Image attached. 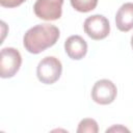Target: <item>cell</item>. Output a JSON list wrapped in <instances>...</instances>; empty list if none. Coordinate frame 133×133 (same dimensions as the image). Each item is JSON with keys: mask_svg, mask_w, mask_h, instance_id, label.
Instances as JSON below:
<instances>
[{"mask_svg": "<svg viewBox=\"0 0 133 133\" xmlns=\"http://www.w3.org/2000/svg\"><path fill=\"white\" fill-rule=\"evenodd\" d=\"M73 8L80 12L94 10L98 5V0H70Z\"/></svg>", "mask_w": 133, "mask_h": 133, "instance_id": "9c48e42d", "label": "cell"}, {"mask_svg": "<svg viewBox=\"0 0 133 133\" xmlns=\"http://www.w3.org/2000/svg\"><path fill=\"white\" fill-rule=\"evenodd\" d=\"M117 95L115 84L108 79L98 80L91 88V99L100 105L111 104Z\"/></svg>", "mask_w": 133, "mask_h": 133, "instance_id": "5b68a950", "label": "cell"}, {"mask_svg": "<svg viewBox=\"0 0 133 133\" xmlns=\"http://www.w3.org/2000/svg\"><path fill=\"white\" fill-rule=\"evenodd\" d=\"M62 64L60 60L54 56L44 57L36 66L37 79L44 84H53L61 76Z\"/></svg>", "mask_w": 133, "mask_h": 133, "instance_id": "7a4b0ae2", "label": "cell"}, {"mask_svg": "<svg viewBox=\"0 0 133 133\" xmlns=\"http://www.w3.org/2000/svg\"><path fill=\"white\" fill-rule=\"evenodd\" d=\"M22 56L20 52L12 48H3L0 53V76L1 78H11L20 70Z\"/></svg>", "mask_w": 133, "mask_h": 133, "instance_id": "3957f363", "label": "cell"}, {"mask_svg": "<svg viewBox=\"0 0 133 133\" xmlns=\"http://www.w3.org/2000/svg\"><path fill=\"white\" fill-rule=\"evenodd\" d=\"M27 0H0V4L3 7L7 8H14L17 6H20L22 3H24Z\"/></svg>", "mask_w": 133, "mask_h": 133, "instance_id": "8fae6325", "label": "cell"}, {"mask_svg": "<svg viewBox=\"0 0 133 133\" xmlns=\"http://www.w3.org/2000/svg\"><path fill=\"white\" fill-rule=\"evenodd\" d=\"M99 131L98 123L94 118H83L78 125V133H97Z\"/></svg>", "mask_w": 133, "mask_h": 133, "instance_id": "30bf717a", "label": "cell"}, {"mask_svg": "<svg viewBox=\"0 0 133 133\" xmlns=\"http://www.w3.org/2000/svg\"><path fill=\"white\" fill-rule=\"evenodd\" d=\"M115 25L123 32L133 29V2L124 3L118 8L115 15Z\"/></svg>", "mask_w": 133, "mask_h": 133, "instance_id": "ba28073f", "label": "cell"}, {"mask_svg": "<svg viewBox=\"0 0 133 133\" xmlns=\"http://www.w3.org/2000/svg\"><path fill=\"white\" fill-rule=\"evenodd\" d=\"M131 47H132V49H133V35H132V37H131Z\"/></svg>", "mask_w": 133, "mask_h": 133, "instance_id": "4fadbf2b", "label": "cell"}, {"mask_svg": "<svg viewBox=\"0 0 133 133\" xmlns=\"http://www.w3.org/2000/svg\"><path fill=\"white\" fill-rule=\"evenodd\" d=\"M60 36L59 29L51 24H38L26 31L23 46L31 54H38L54 46Z\"/></svg>", "mask_w": 133, "mask_h": 133, "instance_id": "6da1fadb", "label": "cell"}, {"mask_svg": "<svg viewBox=\"0 0 133 133\" xmlns=\"http://www.w3.org/2000/svg\"><path fill=\"white\" fill-rule=\"evenodd\" d=\"M62 4L63 0H36L33 11L38 19L55 21L62 15Z\"/></svg>", "mask_w": 133, "mask_h": 133, "instance_id": "8992f818", "label": "cell"}, {"mask_svg": "<svg viewBox=\"0 0 133 133\" xmlns=\"http://www.w3.org/2000/svg\"><path fill=\"white\" fill-rule=\"evenodd\" d=\"M83 29L90 38L100 41L108 36L110 32V24L108 19L103 15H94L85 19Z\"/></svg>", "mask_w": 133, "mask_h": 133, "instance_id": "277c9868", "label": "cell"}, {"mask_svg": "<svg viewBox=\"0 0 133 133\" xmlns=\"http://www.w3.org/2000/svg\"><path fill=\"white\" fill-rule=\"evenodd\" d=\"M106 132H129V129H127L122 125H116V126H112L111 128H108Z\"/></svg>", "mask_w": 133, "mask_h": 133, "instance_id": "7c38bea8", "label": "cell"}, {"mask_svg": "<svg viewBox=\"0 0 133 133\" xmlns=\"http://www.w3.org/2000/svg\"><path fill=\"white\" fill-rule=\"evenodd\" d=\"M64 51L73 60L82 59L87 53V44L80 35H71L64 42Z\"/></svg>", "mask_w": 133, "mask_h": 133, "instance_id": "52a82bcc", "label": "cell"}]
</instances>
